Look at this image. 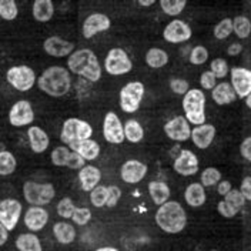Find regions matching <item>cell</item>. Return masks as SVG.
I'll return each mask as SVG.
<instances>
[{
  "mask_svg": "<svg viewBox=\"0 0 251 251\" xmlns=\"http://www.w3.org/2000/svg\"><path fill=\"white\" fill-rule=\"evenodd\" d=\"M233 188H231V183L230 181H227V180H223V181H220L219 183V187H217V191H219L220 196H223V197H226L230 191H231Z\"/></svg>",
  "mask_w": 251,
  "mask_h": 251,
  "instance_id": "52",
  "label": "cell"
},
{
  "mask_svg": "<svg viewBox=\"0 0 251 251\" xmlns=\"http://www.w3.org/2000/svg\"><path fill=\"white\" fill-rule=\"evenodd\" d=\"M200 84L205 90H213L217 86V77L210 70H207V72H204L203 75H201V77H200Z\"/></svg>",
  "mask_w": 251,
  "mask_h": 251,
  "instance_id": "47",
  "label": "cell"
},
{
  "mask_svg": "<svg viewBox=\"0 0 251 251\" xmlns=\"http://www.w3.org/2000/svg\"><path fill=\"white\" fill-rule=\"evenodd\" d=\"M6 80L17 92H29L37 81L34 70L26 64L10 67L6 73Z\"/></svg>",
  "mask_w": 251,
  "mask_h": 251,
  "instance_id": "7",
  "label": "cell"
},
{
  "mask_svg": "<svg viewBox=\"0 0 251 251\" xmlns=\"http://www.w3.org/2000/svg\"><path fill=\"white\" fill-rule=\"evenodd\" d=\"M193 31H191V27L188 26L186 22L183 20H178V19H174L173 22H170L166 27H164V31H163V37L166 42L169 43H184L190 40Z\"/></svg>",
  "mask_w": 251,
  "mask_h": 251,
  "instance_id": "13",
  "label": "cell"
},
{
  "mask_svg": "<svg viewBox=\"0 0 251 251\" xmlns=\"http://www.w3.org/2000/svg\"><path fill=\"white\" fill-rule=\"evenodd\" d=\"M23 196L25 200L31 207H42L49 204L56 196L54 186L50 183H36V181H26L23 184Z\"/></svg>",
  "mask_w": 251,
  "mask_h": 251,
  "instance_id": "5",
  "label": "cell"
},
{
  "mask_svg": "<svg viewBox=\"0 0 251 251\" xmlns=\"http://www.w3.org/2000/svg\"><path fill=\"white\" fill-rule=\"evenodd\" d=\"M149 194L157 205H163L170 199V188L164 181H150L149 183Z\"/></svg>",
  "mask_w": 251,
  "mask_h": 251,
  "instance_id": "29",
  "label": "cell"
},
{
  "mask_svg": "<svg viewBox=\"0 0 251 251\" xmlns=\"http://www.w3.org/2000/svg\"><path fill=\"white\" fill-rule=\"evenodd\" d=\"M39 89L51 97H63L72 89V76L69 69L62 66H51L37 78Z\"/></svg>",
  "mask_w": 251,
  "mask_h": 251,
  "instance_id": "2",
  "label": "cell"
},
{
  "mask_svg": "<svg viewBox=\"0 0 251 251\" xmlns=\"http://www.w3.org/2000/svg\"><path fill=\"white\" fill-rule=\"evenodd\" d=\"M103 136L110 144H122L126 140L125 125L114 111H109L103 122Z\"/></svg>",
  "mask_w": 251,
  "mask_h": 251,
  "instance_id": "11",
  "label": "cell"
},
{
  "mask_svg": "<svg viewBox=\"0 0 251 251\" xmlns=\"http://www.w3.org/2000/svg\"><path fill=\"white\" fill-rule=\"evenodd\" d=\"M221 181V173L216 167H207L201 173V184L204 187H213Z\"/></svg>",
  "mask_w": 251,
  "mask_h": 251,
  "instance_id": "38",
  "label": "cell"
},
{
  "mask_svg": "<svg viewBox=\"0 0 251 251\" xmlns=\"http://www.w3.org/2000/svg\"><path fill=\"white\" fill-rule=\"evenodd\" d=\"M92 134H93V127L89 125L87 122L76 119V117H72V119H67L63 123L60 140L69 147L73 143L90 139Z\"/></svg>",
  "mask_w": 251,
  "mask_h": 251,
  "instance_id": "6",
  "label": "cell"
},
{
  "mask_svg": "<svg viewBox=\"0 0 251 251\" xmlns=\"http://www.w3.org/2000/svg\"><path fill=\"white\" fill-rule=\"evenodd\" d=\"M205 94L199 89H190L183 97V110L188 123L197 126L205 125Z\"/></svg>",
  "mask_w": 251,
  "mask_h": 251,
  "instance_id": "4",
  "label": "cell"
},
{
  "mask_svg": "<svg viewBox=\"0 0 251 251\" xmlns=\"http://www.w3.org/2000/svg\"><path fill=\"white\" fill-rule=\"evenodd\" d=\"M7 240H9V231L4 226L0 224V247L4 246L7 243Z\"/></svg>",
  "mask_w": 251,
  "mask_h": 251,
  "instance_id": "54",
  "label": "cell"
},
{
  "mask_svg": "<svg viewBox=\"0 0 251 251\" xmlns=\"http://www.w3.org/2000/svg\"><path fill=\"white\" fill-rule=\"evenodd\" d=\"M211 97L219 106H226V104H231L234 101L237 94H235L234 89L230 83L223 81L213 89Z\"/></svg>",
  "mask_w": 251,
  "mask_h": 251,
  "instance_id": "25",
  "label": "cell"
},
{
  "mask_svg": "<svg viewBox=\"0 0 251 251\" xmlns=\"http://www.w3.org/2000/svg\"><path fill=\"white\" fill-rule=\"evenodd\" d=\"M72 150L66 146H59L56 147L51 154H50V160L54 166L57 167H67L69 166V161H70V157H72Z\"/></svg>",
  "mask_w": 251,
  "mask_h": 251,
  "instance_id": "33",
  "label": "cell"
},
{
  "mask_svg": "<svg viewBox=\"0 0 251 251\" xmlns=\"http://www.w3.org/2000/svg\"><path fill=\"white\" fill-rule=\"evenodd\" d=\"M173 167H174V172L180 176H184V177L194 176L199 172V158L190 150H181L180 154L174 160Z\"/></svg>",
  "mask_w": 251,
  "mask_h": 251,
  "instance_id": "16",
  "label": "cell"
},
{
  "mask_svg": "<svg viewBox=\"0 0 251 251\" xmlns=\"http://www.w3.org/2000/svg\"><path fill=\"white\" fill-rule=\"evenodd\" d=\"M205 191L201 183H191L184 191V200L191 207H201L205 203Z\"/></svg>",
  "mask_w": 251,
  "mask_h": 251,
  "instance_id": "28",
  "label": "cell"
},
{
  "mask_svg": "<svg viewBox=\"0 0 251 251\" xmlns=\"http://www.w3.org/2000/svg\"><path fill=\"white\" fill-rule=\"evenodd\" d=\"M210 251H219V250H210Z\"/></svg>",
  "mask_w": 251,
  "mask_h": 251,
  "instance_id": "58",
  "label": "cell"
},
{
  "mask_svg": "<svg viewBox=\"0 0 251 251\" xmlns=\"http://www.w3.org/2000/svg\"><path fill=\"white\" fill-rule=\"evenodd\" d=\"M157 226L169 234H178L187 226V214L177 201H167L160 205L156 213Z\"/></svg>",
  "mask_w": 251,
  "mask_h": 251,
  "instance_id": "3",
  "label": "cell"
},
{
  "mask_svg": "<svg viewBox=\"0 0 251 251\" xmlns=\"http://www.w3.org/2000/svg\"><path fill=\"white\" fill-rule=\"evenodd\" d=\"M69 149L75 153H77L78 156L83 157L86 161L87 160H96L100 154V146L97 141L93 139H87V140L77 141L69 146Z\"/></svg>",
  "mask_w": 251,
  "mask_h": 251,
  "instance_id": "24",
  "label": "cell"
},
{
  "mask_svg": "<svg viewBox=\"0 0 251 251\" xmlns=\"http://www.w3.org/2000/svg\"><path fill=\"white\" fill-rule=\"evenodd\" d=\"M100 180H101V172L94 166L89 164V166H84L81 170H78V181L83 191L92 193L94 188L99 186Z\"/></svg>",
  "mask_w": 251,
  "mask_h": 251,
  "instance_id": "22",
  "label": "cell"
},
{
  "mask_svg": "<svg viewBox=\"0 0 251 251\" xmlns=\"http://www.w3.org/2000/svg\"><path fill=\"white\" fill-rule=\"evenodd\" d=\"M240 153H241V156L244 157L247 161L251 163V136L247 137L246 140H243L241 146H240Z\"/></svg>",
  "mask_w": 251,
  "mask_h": 251,
  "instance_id": "50",
  "label": "cell"
},
{
  "mask_svg": "<svg viewBox=\"0 0 251 251\" xmlns=\"http://www.w3.org/2000/svg\"><path fill=\"white\" fill-rule=\"evenodd\" d=\"M184 0H160V7L167 16H178L186 7Z\"/></svg>",
  "mask_w": 251,
  "mask_h": 251,
  "instance_id": "36",
  "label": "cell"
},
{
  "mask_svg": "<svg viewBox=\"0 0 251 251\" xmlns=\"http://www.w3.org/2000/svg\"><path fill=\"white\" fill-rule=\"evenodd\" d=\"M16 249L19 251H43L42 243L34 233H23L16 238Z\"/></svg>",
  "mask_w": 251,
  "mask_h": 251,
  "instance_id": "30",
  "label": "cell"
},
{
  "mask_svg": "<svg viewBox=\"0 0 251 251\" xmlns=\"http://www.w3.org/2000/svg\"><path fill=\"white\" fill-rule=\"evenodd\" d=\"M216 137V127L213 125H201L191 130V140L197 149L205 150Z\"/></svg>",
  "mask_w": 251,
  "mask_h": 251,
  "instance_id": "21",
  "label": "cell"
},
{
  "mask_svg": "<svg viewBox=\"0 0 251 251\" xmlns=\"http://www.w3.org/2000/svg\"><path fill=\"white\" fill-rule=\"evenodd\" d=\"M147 166L139 160H127L120 169V177L125 183L137 184L146 177Z\"/></svg>",
  "mask_w": 251,
  "mask_h": 251,
  "instance_id": "17",
  "label": "cell"
},
{
  "mask_svg": "<svg viewBox=\"0 0 251 251\" xmlns=\"http://www.w3.org/2000/svg\"><path fill=\"white\" fill-rule=\"evenodd\" d=\"M104 69L111 76H122L131 72L133 63L123 49H111L106 56Z\"/></svg>",
  "mask_w": 251,
  "mask_h": 251,
  "instance_id": "9",
  "label": "cell"
},
{
  "mask_svg": "<svg viewBox=\"0 0 251 251\" xmlns=\"http://www.w3.org/2000/svg\"><path fill=\"white\" fill-rule=\"evenodd\" d=\"M217 210H219L220 214H221L223 217H226V219H233L235 214H237V211H235L234 208H233L231 205H228L224 200L217 204Z\"/></svg>",
  "mask_w": 251,
  "mask_h": 251,
  "instance_id": "48",
  "label": "cell"
},
{
  "mask_svg": "<svg viewBox=\"0 0 251 251\" xmlns=\"http://www.w3.org/2000/svg\"><path fill=\"white\" fill-rule=\"evenodd\" d=\"M69 72L77 75L80 77L86 78L92 83L99 81L101 77V66L90 49H80L72 53L67 59Z\"/></svg>",
  "mask_w": 251,
  "mask_h": 251,
  "instance_id": "1",
  "label": "cell"
},
{
  "mask_svg": "<svg viewBox=\"0 0 251 251\" xmlns=\"http://www.w3.org/2000/svg\"><path fill=\"white\" fill-rule=\"evenodd\" d=\"M154 3H156V0H139V4H140V6H144V7L153 6Z\"/></svg>",
  "mask_w": 251,
  "mask_h": 251,
  "instance_id": "55",
  "label": "cell"
},
{
  "mask_svg": "<svg viewBox=\"0 0 251 251\" xmlns=\"http://www.w3.org/2000/svg\"><path fill=\"white\" fill-rule=\"evenodd\" d=\"M22 203L16 199H4L0 201V224L7 228V231L15 230L22 217Z\"/></svg>",
  "mask_w": 251,
  "mask_h": 251,
  "instance_id": "10",
  "label": "cell"
},
{
  "mask_svg": "<svg viewBox=\"0 0 251 251\" xmlns=\"http://www.w3.org/2000/svg\"><path fill=\"white\" fill-rule=\"evenodd\" d=\"M19 15L17 4L13 0H0V17L4 20H15Z\"/></svg>",
  "mask_w": 251,
  "mask_h": 251,
  "instance_id": "39",
  "label": "cell"
},
{
  "mask_svg": "<svg viewBox=\"0 0 251 251\" xmlns=\"http://www.w3.org/2000/svg\"><path fill=\"white\" fill-rule=\"evenodd\" d=\"M23 220H25V226L31 233H37L46 227V224L49 223V213L43 207H30L27 208Z\"/></svg>",
  "mask_w": 251,
  "mask_h": 251,
  "instance_id": "20",
  "label": "cell"
},
{
  "mask_svg": "<svg viewBox=\"0 0 251 251\" xmlns=\"http://www.w3.org/2000/svg\"><path fill=\"white\" fill-rule=\"evenodd\" d=\"M56 210H57V214H59L62 219L69 220L73 217L75 210H76V205H75V203H73V200H72V199L64 197V199H62V200L57 203Z\"/></svg>",
  "mask_w": 251,
  "mask_h": 251,
  "instance_id": "40",
  "label": "cell"
},
{
  "mask_svg": "<svg viewBox=\"0 0 251 251\" xmlns=\"http://www.w3.org/2000/svg\"><path fill=\"white\" fill-rule=\"evenodd\" d=\"M90 201L94 207L101 208L106 207L107 201H109V187L104 186H97L93 191L90 193Z\"/></svg>",
  "mask_w": 251,
  "mask_h": 251,
  "instance_id": "37",
  "label": "cell"
},
{
  "mask_svg": "<svg viewBox=\"0 0 251 251\" xmlns=\"http://www.w3.org/2000/svg\"><path fill=\"white\" fill-rule=\"evenodd\" d=\"M31 13H33L34 20L40 23H46L49 20H51V17L54 15V4L51 0H36L33 3Z\"/></svg>",
  "mask_w": 251,
  "mask_h": 251,
  "instance_id": "27",
  "label": "cell"
},
{
  "mask_svg": "<svg viewBox=\"0 0 251 251\" xmlns=\"http://www.w3.org/2000/svg\"><path fill=\"white\" fill-rule=\"evenodd\" d=\"M146 63L151 69H161L169 63V54L163 49L153 47L146 53Z\"/></svg>",
  "mask_w": 251,
  "mask_h": 251,
  "instance_id": "31",
  "label": "cell"
},
{
  "mask_svg": "<svg viewBox=\"0 0 251 251\" xmlns=\"http://www.w3.org/2000/svg\"><path fill=\"white\" fill-rule=\"evenodd\" d=\"M27 137H29L30 149L33 150V153L40 154V153H45L49 149L50 139L43 128H40L37 126H31L27 130Z\"/></svg>",
  "mask_w": 251,
  "mask_h": 251,
  "instance_id": "23",
  "label": "cell"
},
{
  "mask_svg": "<svg viewBox=\"0 0 251 251\" xmlns=\"http://www.w3.org/2000/svg\"><path fill=\"white\" fill-rule=\"evenodd\" d=\"M17 167V161L16 157L7 151V150H1L0 151V176H10L13 174Z\"/></svg>",
  "mask_w": 251,
  "mask_h": 251,
  "instance_id": "34",
  "label": "cell"
},
{
  "mask_svg": "<svg viewBox=\"0 0 251 251\" xmlns=\"http://www.w3.org/2000/svg\"><path fill=\"white\" fill-rule=\"evenodd\" d=\"M120 197H122V190L117 187V186H110L107 207H114V205H117L119 200H120Z\"/></svg>",
  "mask_w": 251,
  "mask_h": 251,
  "instance_id": "49",
  "label": "cell"
},
{
  "mask_svg": "<svg viewBox=\"0 0 251 251\" xmlns=\"http://www.w3.org/2000/svg\"><path fill=\"white\" fill-rule=\"evenodd\" d=\"M190 63L191 64H196V66H200V64H204L208 59V50L204 46H196L191 53H190Z\"/></svg>",
  "mask_w": 251,
  "mask_h": 251,
  "instance_id": "44",
  "label": "cell"
},
{
  "mask_svg": "<svg viewBox=\"0 0 251 251\" xmlns=\"http://www.w3.org/2000/svg\"><path fill=\"white\" fill-rule=\"evenodd\" d=\"M231 86L237 97L247 99L251 94V70L243 67L231 69Z\"/></svg>",
  "mask_w": 251,
  "mask_h": 251,
  "instance_id": "15",
  "label": "cell"
},
{
  "mask_svg": "<svg viewBox=\"0 0 251 251\" xmlns=\"http://www.w3.org/2000/svg\"><path fill=\"white\" fill-rule=\"evenodd\" d=\"M170 89L176 94L186 96V93L190 90V86H188L187 80H184V78H172L170 80Z\"/></svg>",
  "mask_w": 251,
  "mask_h": 251,
  "instance_id": "46",
  "label": "cell"
},
{
  "mask_svg": "<svg viewBox=\"0 0 251 251\" xmlns=\"http://www.w3.org/2000/svg\"><path fill=\"white\" fill-rule=\"evenodd\" d=\"M94 251H120L117 250V249H114V247H100V249H97V250Z\"/></svg>",
  "mask_w": 251,
  "mask_h": 251,
  "instance_id": "56",
  "label": "cell"
},
{
  "mask_svg": "<svg viewBox=\"0 0 251 251\" xmlns=\"http://www.w3.org/2000/svg\"><path fill=\"white\" fill-rule=\"evenodd\" d=\"M246 104H247V107H249V109H251V94L247 97V99H246Z\"/></svg>",
  "mask_w": 251,
  "mask_h": 251,
  "instance_id": "57",
  "label": "cell"
},
{
  "mask_svg": "<svg viewBox=\"0 0 251 251\" xmlns=\"http://www.w3.org/2000/svg\"><path fill=\"white\" fill-rule=\"evenodd\" d=\"M43 49L51 57H67L72 53H75V45L59 36L47 37L43 43Z\"/></svg>",
  "mask_w": 251,
  "mask_h": 251,
  "instance_id": "18",
  "label": "cell"
},
{
  "mask_svg": "<svg viewBox=\"0 0 251 251\" xmlns=\"http://www.w3.org/2000/svg\"><path fill=\"white\" fill-rule=\"evenodd\" d=\"M233 30L240 39H247L251 34V22L246 16H237L233 19Z\"/></svg>",
  "mask_w": 251,
  "mask_h": 251,
  "instance_id": "35",
  "label": "cell"
},
{
  "mask_svg": "<svg viewBox=\"0 0 251 251\" xmlns=\"http://www.w3.org/2000/svg\"><path fill=\"white\" fill-rule=\"evenodd\" d=\"M9 122L15 127H25L34 122V110L27 100H19L9 111Z\"/></svg>",
  "mask_w": 251,
  "mask_h": 251,
  "instance_id": "12",
  "label": "cell"
},
{
  "mask_svg": "<svg viewBox=\"0 0 251 251\" xmlns=\"http://www.w3.org/2000/svg\"><path fill=\"white\" fill-rule=\"evenodd\" d=\"M240 191H241V194L244 196L246 200L251 201V177H244L243 178Z\"/></svg>",
  "mask_w": 251,
  "mask_h": 251,
  "instance_id": "51",
  "label": "cell"
},
{
  "mask_svg": "<svg viewBox=\"0 0 251 251\" xmlns=\"http://www.w3.org/2000/svg\"><path fill=\"white\" fill-rule=\"evenodd\" d=\"M72 220L77 226H86L92 220V211H90V208H87V207H76Z\"/></svg>",
  "mask_w": 251,
  "mask_h": 251,
  "instance_id": "45",
  "label": "cell"
},
{
  "mask_svg": "<svg viewBox=\"0 0 251 251\" xmlns=\"http://www.w3.org/2000/svg\"><path fill=\"white\" fill-rule=\"evenodd\" d=\"M53 235L57 240V243L67 246L76 240V228L66 221H59L53 226Z\"/></svg>",
  "mask_w": 251,
  "mask_h": 251,
  "instance_id": "26",
  "label": "cell"
},
{
  "mask_svg": "<svg viewBox=\"0 0 251 251\" xmlns=\"http://www.w3.org/2000/svg\"><path fill=\"white\" fill-rule=\"evenodd\" d=\"M164 133L174 141H187L191 139L190 123L184 116H177L164 125Z\"/></svg>",
  "mask_w": 251,
  "mask_h": 251,
  "instance_id": "14",
  "label": "cell"
},
{
  "mask_svg": "<svg viewBox=\"0 0 251 251\" xmlns=\"http://www.w3.org/2000/svg\"><path fill=\"white\" fill-rule=\"evenodd\" d=\"M243 51V46L240 45V43H233V45H230L228 49H227V53L230 54V56H237V54H240Z\"/></svg>",
  "mask_w": 251,
  "mask_h": 251,
  "instance_id": "53",
  "label": "cell"
},
{
  "mask_svg": "<svg viewBox=\"0 0 251 251\" xmlns=\"http://www.w3.org/2000/svg\"><path fill=\"white\" fill-rule=\"evenodd\" d=\"M233 31H234L233 30V20L228 19V17H226V19H223L220 23L216 25V27H214V36H216V39H219V40H224V39H227Z\"/></svg>",
  "mask_w": 251,
  "mask_h": 251,
  "instance_id": "41",
  "label": "cell"
},
{
  "mask_svg": "<svg viewBox=\"0 0 251 251\" xmlns=\"http://www.w3.org/2000/svg\"><path fill=\"white\" fill-rule=\"evenodd\" d=\"M125 137L126 140H128L130 143H140L144 137V130L141 125L134 120V119H130L125 123Z\"/></svg>",
  "mask_w": 251,
  "mask_h": 251,
  "instance_id": "32",
  "label": "cell"
},
{
  "mask_svg": "<svg viewBox=\"0 0 251 251\" xmlns=\"http://www.w3.org/2000/svg\"><path fill=\"white\" fill-rule=\"evenodd\" d=\"M144 96V84L141 81H130L120 90V107L125 113L137 111Z\"/></svg>",
  "mask_w": 251,
  "mask_h": 251,
  "instance_id": "8",
  "label": "cell"
},
{
  "mask_svg": "<svg viewBox=\"0 0 251 251\" xmlns=\"http://www.w3.org/2000/svg\"><path fill=\"white\" fill-rule=\"evenodd\" d=\"M111 26L109 16L103 13H94L90 15L83 23V36L84 39H92L97 33L109 30Z\"/></svg>",
  "mask_w": 251,
  "mask_h": 251,
  "instance_id": "19",
  "label": "cell"
},
{
  "mask_svg": "<svg viewBox=\"0 0 251 251\" xmlns=\"http://www.w3.org/2000/svg\"><path fill=\"white\" fill-rule=\"evenodd\" d=\"M224 201L228 204V205H231L237 213H240V210H241V208L244 207V204H246V199H244V196L241 194L240 190H231V191L224 197Z\"/></svg>",
  "mask_w": 251,
  "mask_h": 251,
  "instance_id": "42",
  "label": "cell"
},
{
  "mask_svg": "<svg viewBox=\"0 0 251 251\" xmlns=\"http://www.w3.org/2000/svg\"><path fill=\"white\" fill-rule=\"evenodd\" d=\"M228 64L224 59H214L213 62L210 63V72L216 76L217 78H224L228 75Z\"/></svg>",
  "mask_w": 251,
  "mask_h": 251,
  "instance_id": "43",
  "label": "cell"
}]
</instances>
